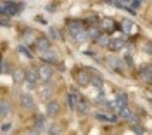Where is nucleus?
I'll return each instance as SVG.
<instances>
[{"instance_id":"35","label":"nucleus","mask_w":152,"mask_h":135,"mask_svg":"<svg viewBox=\"0 0 152 135\" xmlns=\"http://www.w3.org/2000/svg\"><path fill=\"white\" fill-rule=\"evenodd\" d=\"M26 87L29 88V90H35V81H28V85Z\"/></svg>"},{"instance_id":"23","label":"nucleus","mask_w":152,"mask_h":135,"mask_svg":"<svg viewBox=\"0 0 152 135\" xmlns=\"http://www.w3.org/2000/svg\"><path fill=\"white\" fill-rule=\"evenodd\" d=\"M95 42H97L100 47H107V45H109V37H107V33H100L99 38L95 40Z\"/></svg>"},{"instance_id":"11","label":"nucleus","mask_w":152,"mask_h":135,"mask_svg":"<svg viewBox=\"0 0 152 135\" xmlns=\"http://www.w3.org/2000/svg\"><path fill=\"white\" fill-rule=\"evenodd\" d=\"M126 102H128V97L124 95V94H119L118 99L114 101V109H113V111H114V113H119V109L126 106Z\"/></svg>"},{"instance_id":"30","label":"nucleus","mask_w":152,"mask_h":135,"mask_svg":"<svg viewBox=\"0 0 152 135\" xmlns=\"http://www.w3.org/2000/svg\"><path fill=\"white\" fill-rule=\"evenodd\" d=\"M9 71V64L7 62H0V73H7Z\"/></svg>"},{"instance_id":"4","label":"nucleus","mask_w":152,"mask_h":135,"mask_svg":"<svg viewBox=\"0 0 152 135\" xmlns=\"http://www.w3.org/2000/svg\"><path fill=\"white\" fill-rule=\"evenodd\" d=\"M99 28H100L102 33H111L114 29V21L111 18H104V19L99 23Z\"/></svg>"},{"instance_id":"21","label":"nucleus","mask_w":152,"mask_h":135,"mask_svg":"<svg viewBox=\"0 0 152 135\" xmlns=\"http://www.w3.org/2000/svg\"><path fill=\"white\" fill-rule=\"evenodd\" d=\"M140 78L145 80L147 83H151V66H142L140 68Z\"/></svg>"},{"instance_id":"19","label":"nucleus","mask_w":152,"mask_h":135,"mask_svg":"<svg viewBox=\"0 0 152 135\" xmlns=\"http://www.w3.org/2000/svg\"><path fill=\"white\" fill-rule=\"evenodd\" d=\"M10 113V106L7 101H4V99H0V116L4 118V116H9Z\"/></svg>"},{"instance_id":"3","label":"nucleus","mask_w":152,"mask_h":135,"mask_svg":"<svg viewBox=\"0 0 152 135\" xmlns=\"http://www.w3.org/2000/svg\"><path fill=\"white\" fill-rule=\"evenodd\" d=\"M76 83L80 85V87H88L90 85V75L86 73V71H80V73H76Z\"/></svg>"},{"instance_id":"37","label":"nucleus","mask_w":152,"mask_h":135,"mask_svg":"<svg viewBox=\"0 0 152 135\" xmlns=\"http://www.w3.org/2000/svg\"><path fill=\"white\" fill-rule=\"evenodd\" d=\"M145 52H147V54H151L152 50H151V43H147V45H145Z\"/></svg>"},{"instance_id":"36","label":"nucleus","mask_w":152,"mask_h":135,"mask_svg":"<svg viewBox=\"0 0 152 135\" xmlns=\"http://www.w3.org/2000/svg\"><path fill=\"white\" fill-rule=\"evenodd\" d=\"M0 14H7V10H5V5H4V4L0 5Z\"/></svg>"},{"instance_id":"33","label":"nucleus","mask_w":152,"mask_h":135,"mask_svg":"<svg viewBox=\"0 0 152 135\" xmlns=\"http://www.w3.org/2000/svg\"><path fill=\"white\" fill-rule=\"evenodd\" d=\"M0 130H2V132H9V130H10V123H4Z\"/></svg>"},{"instance_id":"15","label":"nucleus","mask_w":152,"mask_h":135,"mask_svg":"<svg viewBox=\"0 0 152 135\" xmlns=\"http://www.w3.org/2000/svg\"><path fill=\"white\" fill-rule=\"evenodd\" d=\"M78 102H80V95L76 92H69L67 94V106L71 107V109H76Z\"/></svg>"},{"instance_id":"8","label":"nucleus","mask_w":152,"mask_h":135,"mask_svg":"<svg viewBox=\"0 0 152 135\" xmlns=\"http://www.w3.org/2000/svg\"><path fill=\"white\" fill-rule=\"evenodd\" d=\"M119 116H121L123 120H126V121H130V123H135V121H138V120L135 118V114H133V113H132V111H130V109H128L126 106L119 109Z\"/></svg>"},{"instance_id":"32","label":"nucleus","mask_w":152,"mask_h":135,"mask_svg":"<svg viewBox=\"0 0 152 135\" xmlns=\"http://www.w3.org/2000/svg\"><path fill=\"white\" fill-rule=\"evenodd\" d=\"M140 4H142V0H132V7H133V9H138V7H140Z\"/></svg>"},{"instance_id":"7","label":"nucleus","mask_w":152,"mask_h":135,"mask_svg":"<svg viewBox=\"0 0 152 135\" xmlns=\"http://www.w3.org/2000/svg\"><path fill=\"white\" fill-rule=\"evenodd\" d=\"M59 111H61L59 102H57V101H48V102H47V116L54 118V116H57Z\"/></svg>"},{"instance_id":"28","label":"nucleus","mask_w":152,"mask_h":135,"mask_svg":"<svg viewBox=\"0 0 152 135\" xmlns=\"http://www.w3.org/2000/svg\"><path fill=\"white\" fill-rule=\"evenodd\" d=\"M50 38H54V40H61V33H59V29H56V28H50Z\"/></svg>"},{"instance_id":"25","label":"nucleus","mask_w":152,"mask_h":135,"mask_svg":"<svg viewBox=\"0 0 152 135\" xmlns=\"http://www.w3.org/2000/svg\"><path fill=\"white\" fill-rule=\"evenodd\" d=\"M121 28H123L124 33H132V29H133V23L130 19H124L123 21V24H121Z\"/></svg>"},{"instance_id":"34","label":"nucleus","mask_w":152,"mask_h":135,"mask_svg":"<svg viewBox=\"0 0 152 135\" xmlns=\"http://www.w3.org/2000/svg\"><path fill=\"white\" fill-rule=\"evenodd\" d=\"M124 62H126L128 66H133V61H132V57H130V56H126V57H124Z\"/></svg>"},{"instance_id":"18","label":"nucleus","mask_w":152,"mask_h":135,"mask_svg":"<svg viewBox=\"0 0 152 135\" xmlns=\"http://www.w3.org/2000/svg\"><path fill=\"white\" fill-rule=\"evenodd\" d=\"M95 118L99 120V121H105V123H116L118 121V116H107L104 113H97Z\"/></svg>"},{"instance_id":"13","label":"nucleus","mask_w":152,"mask_h":135,"mask_svg":"<svg viewBox=\"0 0 152 135\" xmlns=\"http://www.w3.org/2000/svg\"><path fill=\"white\" fill-rule=\"evenodd\" d=\"M21 106L24 107V109H35V101H33V97L28 95V94L21 95Z\"/></svg>"},{"instance_id":"17","label":"nucleus","mask_w":152,"mask_h":135,"mask_svg":"<svg viewBox=\"0 0 152 135\" xmlns=\"http://www.w3.org/2000/svg\"><path fill=\"white\" fill-rule=\"evenodd\" d=\"M24 76H26L28 81H35V83H37L38 81V71L35 68H28V69L24 71Z\"/></svg>"},{"instance_id":"2","label":"nucleus","mask_w":152,"mask_h":135,"mask_svg":"<svg viewBox=\"0 0 152 135\" xmlns=\"http://www.w3.org/2000/svg\"><path fill=\"white\" fill-rule=\"evenodd\" d=\"M107 66L111 68L113 71H116V73H123L124 61H121V59H116V57H107Z\"/></svg>"},{"instance_id":"5","label":"nucleus","mask_w":152,"mask_h":135,"mask_svg":"<svg viewBox=\"0 0 152 135\" xmlns=\"http://www.w3.org/2000/svg\"><path fill=\"white\" fill-rule=\"evenodd\" d=\"M4 5H5L7 14H16V12H19V10L23 9V4L21 2H9V0H5Z\"/></svg>"},{"instance_id":"9","label":"nucleus","mask_w":152,"mask_h":135,"mask_svg":"<svg viewBox=\"0 0 152 135\" xmlns=\"http://www.w3.org/2000/svg\"><path fill=\"white\" fill-rule=\"evenodd\" d=\"M123 47H124V40L123 38L109 40V45H107V48H109V50H113V52H118V50H121Z\"/></svg>"},{"instance_id":"22","label":"nucleus","mask_w":152,"mask_h":135,"mask_svg":"<svg viewBox=\"0 0 152 135\" xmlns=\"http://www.w3.org/2000/svg\"><path fill=\"white\" fill-rule=\"evenodd\" d=\"M88 109H90L88 102H86V101H81V99H80V102H78V106H76V111H78L80 114H85V113H88Z\"/></svg>"},{"instance_id":"12","label":"nucleus","mask_w":152,"mask_h":135,"mask_svg":"<svg viewBox=\"0 0 152 135\" xmlns=\"http://www.w3.org/2000/svg\"><path fill=\"white\" fill-rule=\"evenodd\" d=\"M42 61H45L47 64H56L59 57H57V54L54 52H50V50H45V52H42Z\"/></svg>"},{"instance_id":"14","label":"nucleus","mask_w":152,"mask_h":135,"mask_svg":"<svg viewBox=\"0 0 152 135\" xmlns=\"http://www.w3.org/2000/svg\"><path fill=\"white\" fill-rule=\"evenodd\" d=\"M35 43H37V48L40 50V52L50 50V40H48V38H43V37H42V38H38Z\"/></svg>"},{"instance_id":"38","label":"nucleus","mask_w":152,"mask_h":135,"mask_svg":"<svg viewBox=\"0 0 152 135\" xmlns=\"http://www.w3.org/2000/svg\"><path fill=\"white\" fill-rule=\"evenodd\" d=\"M37 21H38V23H43V24L47 23V21H45V19H43V18H42V16H38V18H37Z\"/></svg>"},{"instance_id":"26","label":"nucleus","mask_w":152,"mask_h":135,"mask_svg":"<svg viewBox=\"0 0 152 135\" xmlns=\"http://www.w3.org/2000/svg\"><path fill=\"white\" fill-rule=\"evenodd\" d=\"M18 50H19V54H23V56H24L26 59H31V57H33V54H31V52H29L28 48L24 47V45H19Z\"/></svg>"},{"instance_id":"10","label":"nucleus","mask_w":152,"mask_h":135,"mask_svg":"<svg viewBox=\"0 0 152 135\" xmlns=\"http://www.w3.org/2000/svg\"><path fill=\"white\" fill-rule=\"evenodd\" d=\"M90 85H94L95 90L102 92L104 90V80L100 76H97V75H90Z\"/></svg>"},{"instance_id":"6","label":"nucleus","mask_w":152,"mask_h":135,"mask_svg":"<svg viewBox=\"0 0 152 135\" xmlns=\"http://www.w3.org/2000/svg\"><path fill=\"white\" fill-rule=\"evenodd\" d=\"M67 29H69L71 37H75L76 33L83 31V29H85V26H83V23H80V21H69V23H67Z\"/></svg>"},{"instance_id":"24","label":"nucleus","mask_w":152,"mask_h":135,"mask_svg":"<svg viewBox=\"0 0 152 135\" xmlns=\"http://www.w3.org/2000/svg\"><path fill=\"white\" fill-rule=\"evenodd\" d=\"M73 38L78 42V43H83V42H86L88 40V33H86V29H83V31H80V33H76Z\"/></svg>"},{"instance_id":"31","label":"nucleus","mask_w":152,"mask_h":135,"mask_svg":"<svg viewBox=\"0 0 152 135\" xmlns=\"http://www.w3.org/2000/svg\"><path fill=\"white\" fill-rule=\"evenodd\" d=\"M50 92H52V88H47V90H40V97L43 99V97H48L50 95Z\"/></svg>"},{"instance_id":"1","label":"nucleus","mask_w":152,"mask_h":135,"mask_svg":"<svg viewBox=\"0 0 152 135\" xmlns=\"http://www.w3.org/2000/svg\"><path fill=\"white\" fill-rule=\"evenodd\" d=\"M37 71H38V80H42V81H48V80L52 78V75H54V69H52V66H50V64H47V62H43V64L37 69Z\"/></svg>"},{"instance_id":"16","label":"nucleus","mask_w":152,"mask_h":135,"mask_svg":"<svg viewBox=\"0 0 152 135\" xmlns=\"http://www.w3.org/2000/svg\"><path fill=\"white\" fill-rule=\"evenodd\" d=\"M12 80H14V83H23V81L26 80V76H24V71H23L21 68L14 69V71H12Z\"/></svg>"},{"instance_id":"20","label":"nucleus","mask_w":152,"mask_h":135,"mask_svg":"<svg viewBox=\"0 0 152 135\" xmlns=\"http://www.w3.org/2000/svg\"><path fill=\"white\" fill-rule=\"evenodd\" d=\"M86 33H88V38L97 40V38H99V35H100L102 31H100V28H99V26H90V28L86 29Z\"/></svg>"},{"instance_id":"27","label":"nucleus","mask_w":152,"mask_h":135,"mask_svg":"<svg viewBox=\"0 0 152 135\" xmlns=\"http://www.w3.org/2000/svg\"><path fill=\"white\" fill-rule=\"evenodd\" d=\"M130 128H132V130L135 132V134H143V128H142V125H138L137 121H135V123H130Z\"/></svg>"},{"instance_id":"29","label":"nucleus","mask_w":152,"mask_h":135,"mask_svg":"<svg viewBox=\"0 0 152 135\" xmlns=\"http://www.w3.org/2000/svg\"><path fill=\"white\" fill-rule=\"evenodd\" d=\"M61 132V128H59V125H52L50 128L47 130V134H50V135H56V134H59Z\"/></svg>"}]
</instances>
